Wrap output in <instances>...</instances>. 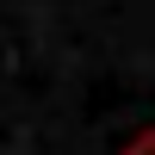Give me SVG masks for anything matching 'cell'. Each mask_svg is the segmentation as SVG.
<instances>
[{"mask_svg": "<svg viewBox=\"0 0 155 155\" xmlns=\"http://www.w3.org/2000/svg\"><path fill=\"white\" fill-rule=\"evenodd\" d=\"M118 155H155V130H137V137H130Z\"/></svg>", "mask_w": 155, "mask_h": 155, "instance_id": "cell-1", "label": "cell"}]
</instances>
